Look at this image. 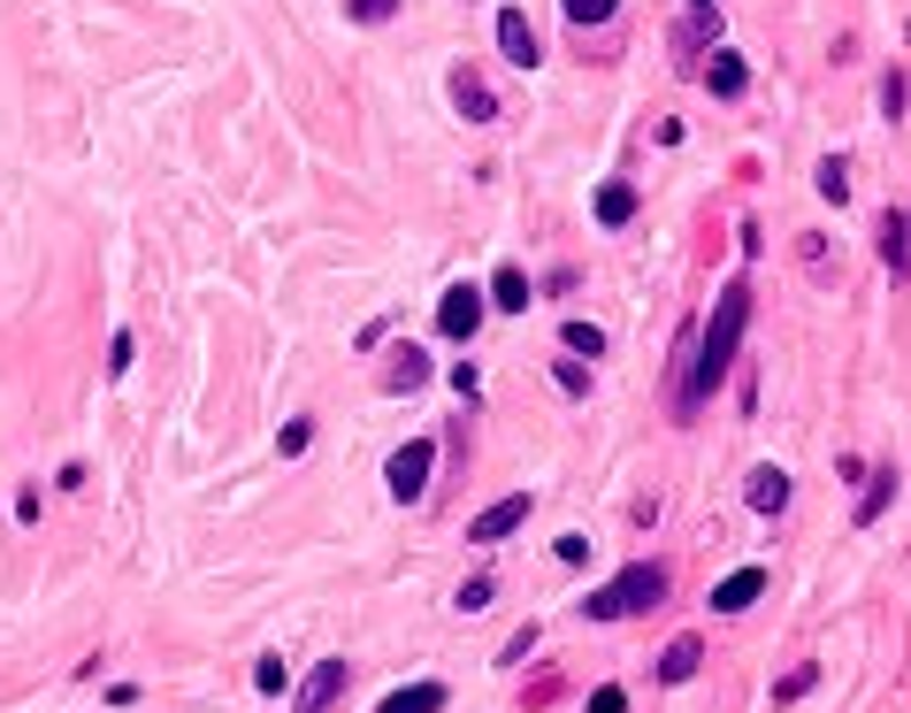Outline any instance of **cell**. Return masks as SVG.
Wrapping results in <instances>:
<instances>
[{
  "instance_id": "d4e9b609",
  "label": "cell",
  "mask_w": 911,
  "mask_h": 713,
  "mask_svg": "<svg viewBox=\"0 0 911 713\" xmlns=\"http://www.w3.org/2000/svg\"><path fill=\"white\" fill-rule=\"evenodd\" d=\"M560 8H567V23H575V31H590V23H612V8H620V0H560Z\"/></svg>"
},
{
  "instance_id": "8992f818",
  "label": "cell",
  "mask_w": 911,
  "mask_h": 713,
  "mask_svg": "<svg viewBox=\"0 0 911 713\" xmlns=\"http://www.w3.org/2000/svg\"><path fill=\"white\" fill-rule=\"evenodd\" d=\"M345 683H353V668L345 660H322V668H306L300 699H292V713H329L337 699H345Z\"/></svg>"
},
{
  "instance_id": "7a4b0ae2",
  "label": "cell",
  "mask_w": 911,
  "mask_h": 713,
  "mask_svg": "<svg viewBox=\"0 0 911 713\" xmlns=\"http://www.w3.org/2000/svg\"><path fill=\"white\" fill-rule=\"evenodd\" d=\"M659 606H666V568H651V560L620 568L612 583H598V591L583 598L590 622H628V614H659Z\"/></svg>"
},
{
  "instance_id": "484cf974",
  "label": "cell",
  "mask_w": 911,
  "mask_h": 713,
  "mask_svg": "<svg viewBox=\"0 0 911 713\" xmlns=\"http://www.w3.org/2000/svg\"><path fill=\"white\" fill-rule=\"evenodd\" d=\"M306 445H314V422H306V414H292V422L276 430V453H284V461H300Z\"/></svg>"
},
{
  "instance_id": "9c48e42d",
  "label": "cell",
  "mask_w": 911,
  "mask_h": 713,
  "mask_svg": "<svg viewBox=\"0 0 911 713\" xmlns=\"http://www.w3.org/2000/svg\"><path fill=\"white\" fill-rule=\"evenodd\" d=\"M636 207H643V192H636L628 177H606L598 192H590V215H598L606 230H620V223H636Z\"/></svg>"
},
{
  "instance_id": "f1b7e54d",
  "label": "cell",
  "mask_w": 911,
  "mask_h": 713,
  "mask_svg": "<svg viewBox=\"0 0 911 713\" xmlns=\"http://www.w3.org/2000/svg\"><path fill=\"white\" fill-rule=\"evenodd\" d=\"M490 591H498V583H490V575H467V583H459V614H482V606H490Z\"/></svg>"
},
{
  "instance_id": "d6986e66",
  "label": "cell",
  "mask_w": 911,
  "mask_h": 713,
  "mask_svg": "<svg viewBox=\"0 0 911 713\" xmlns=\"http://www.w3.org/2000/svg\"><path fill=\"white\" fill-rule=\"evenodd\" d=\"M796 261H804V277H812V284H835V253H827V230H804V238H796Z\"/></svg>"
},
{
  "instance_id": "2e32d148",
  "label": "cell",
  "mask_w": 911,
  "mask_h": 713,
  "mask_svg": "<svg viewBox=\"0 0 911 713\" xmlns=\"http://www.w3.org/2000/svg\"><path fill=\"white\" fill-rule=\"evenodd\" d=\"M482 300H490V307H498V315H529V277H521V269H498V277H490V292H482Z\"/></svg>"
},
{
  "instance_id": "e575fe53",
  "label": "cell",
  "mask_w": 911,
  "mask_h": 713,
  "mask_svg": "<svg viewBox=\"0 0 911 713\" xmlns=\"http://www.w3.org/2000/svg\"><path fill=\"white\" fill-rule=\"evenodd\" d=\"M453 391H459V399H467V407H475V391H482V376H475L467 360H459V368H453Z\"/></svg>"
},
{
  "instance_id": "603a6c76",
  "label": "cell",
  "mask_w": 911,
  "mask_h": 713,
  "mask_svg": "<svg viewBox=\"0 0 911 713\" xmlns=\"http://www.w3.org/2000/svg\"><path fill=\"white\" fill-rule=\"evenodd\" d=\"M804 691H820V668H812V660H804V668H789V676L773 683V706H796Z\"/></svg>"
},
{
  "instance_id": "5bb4252c",
  "label": "cell",
  "mask_w": 911,
  "mask_h": 713,
  "mask_svg": "<svg viewBox=\"0 0 911 713\" xmlns=\"http://www.w3.org/2000/svg\"><path fill=\"white\" fill-rule=\"evenodd\" d=\"M422 383H430V354L422 346H399L383 360V391H422Z\"/></svg>"
},
{
  "instance_id": "7c38bea8",
  "label": "cell",
  "mask_w": 911,
  "mask_h": 713,
  "mask_svg": "<svg viewBox=\"0 0 911 713\" xmlns=\"http://www.w3.org/2000/svg\"><path fill=\"white\" fill-rule=\"evenodd\" d=\"M789 491H796V484H789V468H773V461L744 476V499H751L759 515H781V507H789Z\"/></svg>"
},
{
  "instance_id": "5b68a950",
  "label": "cell",
  "mask_w": 911,
  "mask_h": 713,
  "mask_svg": "<svg viewBox=\"0 0 911 713\" xmlns=\"http://www.w3.org/2000/svg\"><path fill=\"white\" fill-rule=\"evenodd\" d=\"M529 507H536V491H506L498 507H482L475 522H467V544H498V537H513L529 522Z\"/></svg>"
},
{
  "instance_id": "7402d4cb",
  "label": "cell",
  "mask_w": 911,
  "mask_h": 713,
  "mask_svg": "<svg viewBox=\"0 0 911 713\" xmlns=\"http://www.w3.org/2000/svg\"><path fill=\"white\" fill-rule=\"evenodd\" d=\"M812 192H820V199H835V207H843V199H850V162H843V154H827V162H820V170H812Z\"/></svg>"
},
{
  "instance_id": "277c9868",
  "label": "cell",
  "mask_w": 911,
  "mask_h": 713,
  "mask_svg": "<svg viewBox=\"0 0 911 713\" xmlns=\"http://www.w3.org/2000/svg\"><path fill=\"white\" fill-rule=\"evenodd\" d=\"M482 315H490L482 284H453V292L437 300V331H445V338H459V346H467V338L482 331Z\"/></svg>"
},
{
  "instance_id": "9a60e30c",
  "label": "cell",
  "mask_w": 911,
  "mask_h": 713,
  "mask_svg": "<svg viewBox=\"0 0 911 713\" xmlns=\"http://www.w3.org/2000/svg\"><path fill=\"white\" fill-rule=\"evenodd\" d=\"M881 261H889V277H911V215H881Z\"/></svg>"
},
{
  "instance_id": "30bf717a",
  "label": "cell",
  "mask_w": 911,
  "mask_h": 713,
  "mask_svg": "<svg viewBox=\"0 0 911 713\" xmlns=\"http://www.w3.org/2000/svg\"><path fill=\"white\" fill-rule=\"evenodd\" d=\"M766 598V568H736L728 583H713V606L705 614H744V606H759Z\"/></svg>"
},
{
  "instance_id": "1f68e13d",
  "label": "cell",
  "mask_w": 911,
  "mask_h": 713,
  "mask_svg": "<svg viewBox=\"0 0 911 713\" xmlns=\"http://www.w3.org/2000/svg\"><path fill=\"white\" fill-rule=\"evenodd\" d=\"M131 354H139V338H131V331H116V338H108V376H123V368H131Z\"/></svg>"
},
{
  "instance_id": "ac0fdd59",
  "label": "cell",
  "mask_w": 911,
  "mask_h": 713,
  "mask_svg": "<svg viewBox=\"0 0 911 713\" xmlns=\"http://www.w3.org/2000/svg\"><path fill=\"white\" fill-rule=\"evenodd\" d=\"M376 713H445V683H406V691H391Z\"/></svg>"
},
{
  "instance_id": "d590c367",
  "label": "cell",
  "mask_w": 911,
  "mask_h": 713,
  "mask_svg": "<svg viewBox=\"0 0 911 713\" xmlns=\"http://www.w3.org/2000/svg\"><path fill=\"white\" fill-rule=\"evenodd\" d=\"M690 8H713V0H690Z\"/></svg>"
},
{
  "instance_id": "d6a6232c",
  "label": "cell",
  "mask_w": 911,
  "mask_h": 713,
  "mask_svg": "<svg viewBox=\"0 0 911 713\" xmlns=\"http://www.w3.org/2000/svg\"><path fill=\"white\" fill-rule=\"evenodd\" d=\"M345 8H353L360 23H391V15H399V0H345Z\"/></svg>"
},
{
  "instance_id": "8fae6325",
  "label": "cell",
  "mask_w": 911,
  "mask_h": 713,
  "mask_svg": "<svg viewBox=\"0 0 911 713\" xmlns=\"http://www.w3.org/2000/svg\"><path fill=\"white\" fill-rule=\"evenodd\" d=\"M453 108L467 123H498V93L482 85V69H453Z\"/></svg>"
},
{
  "instance_id": "83f0119b",
  "label": "cell",
  "mask_w": 911,
  "mask_h": 713,
  "mask_svg": "<svg viewBox=\"0 0 911 713\" xmlns=\"http://www.w3.org/2000/svg\"><path fill=\"white\" fill-rule=\"evenodd\" d=\"M284 683H292V676H284V660L269 652V660L253 668V691H261V699H284Z\"/></svg>"
},
{
  "instance_id": "52a82bcc",
  "label": "cell",
  "mask_w": 911,
  "mask_h": 713,
  "mask_svg": "<svg viewBox=\"0 0 911 713\" xmlns=\"http://www.w3.org/2000/svg\"><path fill=\"white\" fill-rule=\"evenodd\" d=\"M498 54H506L513 69H536V62H544V46H536V31H529L521 8H498Z\"/></svg>"
},
{
  "instance_id": "3957f363",
  "label": "cell",
  "mask_w": 911,
  "mask_h": 713,
  "mask_svg": "<svg viewBox=\"0 0 911 713\" xmlns=\"http://www.w3.org/2000/svg\"><path fill=\"white\" fill-rule=\"evenodd\" d=\"M430 468H437V445H430V437H406V445L383 461V484H391V499H399V507H414V499L430 491Z\"/></svg>"
},
{
  "instance_id": "836d02e7",
  "label": "cell",
  "mask_w": 911,
  "mask_h": 713,
  "mask_svg": "<svg viewBox=\"0 0 911 713\" xmlns=\"http://www.w3.org/2000/svg\"><path fill=\"white\" fill-rule=\"evenodd\" d=\"M628 706V699H620V683H598V691H590V713H620Z\"/></svg>"
},
{
  "instance_id": "ffe728a7",
  "label": "cell",
  "mask_w": 911,
  "mask_h": 713,
  "mask_svg": "<svg viewBox=\"0 0 911 713\" xmlns=\"http://www.w3.org/2000/svg\"><path fill=\"white\" fill-rule=\"evenodd\" d=\"M560 338H567V354H575V360H598V354H606V331H598L590 315H567V323H560Z\"/></svg>"
},
{
  "instance_id": "e0dca14e",
  "label": "cell",
  "mask_w": 911,
  "mask_h": 713,
  "mask_svg": "<svg viewBox=\"0 0 911 713\" xmlns=\"http://www.w3.org/2000/svg\"><path fill=\"white\" fill-rule=\"evenodd\" d=\"M889 499H897V468H874L866 476V499H858V530H874L889 515Z\"/></svg>"
},
{
  "instance_id": "6da1fadb",
  "label": "cell",
  "mask_w": 911,
  "mask_h": 713,
  "mask_svg": "<svg viewBox=\"0 0 911 713\" xmlns=\"http://www.w3.org/2000/svg\"><path fill=\"white\" fill-rule=\"evenodd\" d=\"M744 323H751V284L728 277L720 300H713V323L697 331V354H690L682 383H674V414H682V422H690V414L728 383V368H736V354H744Z\"/></svg>"
},
{
  "instance_id": "ba28073f",
  "label": "cell",
  "mask_w": 911,
  "mask_h": 713,
  "mask_svg": "<svg viewBox=\"0 0 911 713\" xmlns=\"http://www.w3.org/2000/svg\"><path fill=\"white\" fill-rule=\"evenodd\" d=\"M705 93H713V100H744V93H751V62H744L736 46H713V62H705Z\"/></svg>"
},
{
  "instance_id": "cb8c5ba5",
  "label": "cell",
  "mask_w": 911,
  "mask_h": 713,
  "mask_svg": "<svg viewBox=\"0 0 911 713\" xmlns=\"http://www.w3.org/2000/svg\"><path fill=\"white\" fill-rule=\"evenodd\" d=\"M552 376H560V391H567V399H583V391H590V360H575V354L552 360Z\"/></svg>"
},
{
  "instance_id": "4fadbf2b",
  "label": "cell",
  "mask_w": 911,
  "mask_h": 713,
  "mask_svg": "<svg viewBox=\"0 0 911 713\" xmlns=\"http://www.w3.org/2000/svg\"><path fill=\"white\" fill-rule=\"evenodd\" d=\"M697 668H705V637H674V645L659 652V683H666V691H682Z\"/></svg>"
},
{
  "instance_id": "4dcf8cb0",
  "label": "cell",
  "mask_w": 911,
  "mask_h": 713,
  "mask_svg": "<svg viewBox=\"0 0 911 713\" xmlns=\"http://www.w3.org/2000/svg\"><path fill=\"white\" fill-rule=\"evenodd\" d=\"M552 560H560V568H590V537H560V544H552Z\"/></svg>"
},
{
  "instance_id": "f546056e",
  "label": "cell",
  "mask_w": 911,
  "mask_h": 713,
  "mask_svg": "<svg viewBox=\"0 0 911 713\" xmlns=\"http://www.w3.org/2000/svg\"><path fill=\"white\" fill-rule=\"evenodd\" d=\"M904 100H911L904 69H889V77H881V116H889V123H897V116H904Z\"/></svg>"
},
{
  "instance_id": "4316f807",
  "label": "cell",
  "mask_w": 911,
  "mask_h": 713,
  "mask_svg": "<svg viewBox=\"0 0 911 713\" xmlns=\"http://www.w3.org/2000/svg\"><path fill=\"white\" fill-rule=\"evenodd\" d=\"M529 652H536V622H529V629H513V637L498 645V668H521Z\"/></svg>"
},
{
  "instance_id": "44dd1931",
  "label": "cell",
  "mask_w": 911,
  "mask_h": 713,
  "mask_svg": "<svg viewBox=\"0 0 911 713\" xmlns=\"http://www.w3.org/2000/svg\"><path fill=\"white\" fill-rule=\"evenodd\" d=\"M705 39H720V8H690V23L674 31V54H697Z\"/></svg>"
}]
</instances>
